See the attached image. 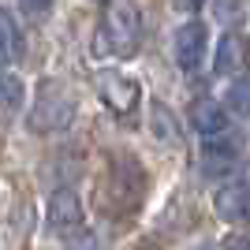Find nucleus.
<instances>
[{
	"label": "nucleus",
	"instance_id": "obj_1",
	"mask_svg": "<svg viewBox=\"0 0 250 250\" xmlns=\"http://www.w3.org/2000/svg\"><path fill=\"white\" fill-rule=\"evenodd\" d=\"M101 34H104V45L116 56H135L138 45H142V11H138L135 0H108Z\"/></svg>",
	"mask_w": 250,
	"mask_h": 250
},
{
	"label": "nucleus",
	"instance_id": "obj_2",
	"mask_svg": "<svg viewBox=\"0 0 250 250\" xmlns=\"http://www.w3.org/2000/svg\"><path fill=\"white\" fill-rule=\"evenodd\" d=\"M75 120V97L71 90L56 79H45L38 86V97H34V108H30V131L38 135H52V131H63L71 127Z\"/></svg>",
	"mask_w": 250,
	"mask_h": 250
},
{
	"label": "nucleus",
	"instance_id": "obj_3",
	"mask_svg": "<svg viewBox=\"0 0 250 250\" xmlns=\"http://www.w3.org/2000/svg\"><path fill=\"white\" fill-rule=\"evenodd\" d=\"M243 161V142L235 131H224V135H209L202 138V172L213 179L231 176Z\"/></svg>",
	"mask_w": 250,
	"mask_h": 250
},
{
	"label": "nucleus",
	"instance_id": "obj_4",
	"mask_svg": "<svg viewBox=\"0 0 250 250\" xmlns=\"http://www.w3.org/2000/svg\"><path fill=\"white\" fill-rule=\"evenodd\" d=\"M83 206H79V194L75 190H56L49 198V231L60 235V239H75L83 235Z\"/></svg>",
	"mask_w": 250,
	"mask_h": 250
},
{
	"label": "nucleus",
	"instance_id": "obj_5",
	"mask_svg": "<svg viewBox=\"0 0 250 250\" xmlns=\"http://www.w3.org/2000/svg\"><path fill=\"white\" fill-rule=\"evenodd\" d=\"M172 49H176V63L183 67V71H198L202 60H206V49H209V34L202 22H183L176 30V38H172Z\"/></svg>",
	"mask_w": 250,
	"mask_h": 250
},
{
	"label": "nucleus",
	"instance_id": "obj_6",
	"mask_svg": "<svg viewBox=\"0 0 250 250\" xmlns=\"http://www.w3.org/2000/svg\"><path fill=\"white\" fill-rule=\"evenodd\" d=\"M213 209L228 224H250V179H231L213 194Z\"/></svg>",
	"mask_w": 250,
	"mask_h": 250
},
{
	"label": "nucleus",
	"instance_id": "obj_7",
	"mask_svg": "<svg viewBox=\"0 0 250 250\" xmlns=\"http://www.w3.org/2000/svg\"><path fill=\"white\" fill-rule=\"evenodd\" d=\"M97 94L112 112H131L138 101V83L120 71H97Z\"/></svg>",
	"mask_w": 250,
	"mask_h": 250
},
{
	"label": "nucleus",
	"instance_id": "obj_8",
	"mask_svg": "<svg viewBox=\"0 0 250 250\" xmlns=\"http://www.w3.org/2000/svg\"><path fill=\"white\" fill-rule=\"evenodd\" d=\"M190 124L198 127V135H202V138L231 131V120H228V112H224V104H217L213 97H202V101H194V108H190Z\"/></svg>",
	"mask_w": 250,
	"mask_h": 250
},
{
	"label": "nucleus",
	"instance_id": "obj_9",
	"mask_svg": "<svg viewBox=\"0 0 250 250\" xmlns=\"http://www.w3.org/2000/svg\"><path fill=\"white\" fill-rule=\"evenodd\" d=\"M247 63V38L239 34H224L217 45V60H213V71L217 75H235Z\"/></svg>",
	"mask_w": 250,
	"mask_h": 250
},
{
	"label": "nucleus",
	"instance_id": "obj_10",
	"mask_svg": "<svg viewBox=\"0 0 250 250\" xmlns=\"http://www.w3.org/2000/svg\"><path fill=\"white\" fill-rule=\"evenodd\" d=\"M19 52H22V34L15 26V19H11V11L0 8V67L15 63Z\"/></svg>",
	"mask_w": 250,
	"mask_h": 250
},
{
	"label": "nucleus",
	"instance_id": "obj_11",
	"mask_svg": "<svg viewBox=\"0 0 250 250\" xmlns=\"http://www.w3.org/2000/svg\"><path fill=\"white\" fill-rule=\"evenodd\" d=\"M26 101V90H22V79L19 75H0V120H11V116L22 108Z\"/></svg>",
	"mask_w": 250,
	"mask_h": 250
},
{
	"label": "nucleus",
	"instance_id": "obj_12",
	"mask_svg": "<svg viewBox=\"0 0 250 250\" xmlns=\"http://www.w3.org/2000/svg\"><path fill=\"white\" fill-rule=\"evenodd\" d=\"M228 108L239 112L243 120H250V75L247 79H235V83L228 86Z\"/></svg>",
	"mask_w": 250,
	"mask_h": 250
},
{
	"label": "nucleus",
	"instance_id": "obj_13",
	"mask_svg": "<svg viewBox=\"0 0 250 250\" xmlns=\"http://www.w3.org/2000/svg\"><path fill=\"white\" fill-rule=\"evenodd\" d=\"M243 11V0H213V15H217V19H235V15H239Z\"/></svg>",
	"mask_w": 250,
	"mask_h": 250
},
{
	"label": "nucleus",
	"instance_id": "obj_14",
	"mask_svg": "<svg viewBox=\"0 0 250 250\" xmlns=\"http://www.w3.org/2000/svg\"><path fill=\"white\" fill-rule=\"evenodd\" d=\"M161 127V135L172 138V124H168V108L165 104H153V131Z\"/></svg>",
	"mask_w": 250,
	"mask_h": 250
},
{
	"label": "nucleus",
	"instance_id": "obj_15",
	"mask_svg": "<svg viewBox=\"0 0 250 250\" xmlns=\"http://www.w3.org/2000/svg\"><path fill=\"white\" fill-rule=\"evenodd\" d=\"M52 8V0H22V11L26 15H45Z\"/></svg>",
	"mask_w": 250,
	"mask_h": 250
},
{
	"label": "nucleus",
	"instance_id": "obj_16",
	"mask_svg": "<svg viewBox=\"0 0 250 250\" xmlns=\"http://www.w3.org/2000/svg\"><path fill=\"white\" fill-rule=\"evenodd\" d=\"M228 250H250V239H247V235H231V239H228Z\"/></svg>",
	"mask_w": 250,
	"mask_h": 250
},
{
	"label": "nucleus",
	"instance_id": "obj_17",
	"mask_svg": "<svg viewBox=\"0 0 250 250\" xmlns=\"http://www.w3.org/2000/svg\"><path fill=\"white\" fill-rule=\"evenodd\" d=\"M206 0H176V8H183V11H194V8H202Z\"/></svg>",
	"mask_w": 250,
	"mask_h": 250
},
{
	"label": "nucleus",
	"instance_id": "obj_18",
	"mask_svg": "<svg viewBox=\"0 0 250 250\" xmlns=\"http://www.w3.org/2000/svg\"><path fill=\"white\" fill-rule=\"evenodd\" d=\"M206 250H213V247H206Z\"/></svg>",
	"mask_w": 250,
	"mask_h": 250
}]
</instances>
